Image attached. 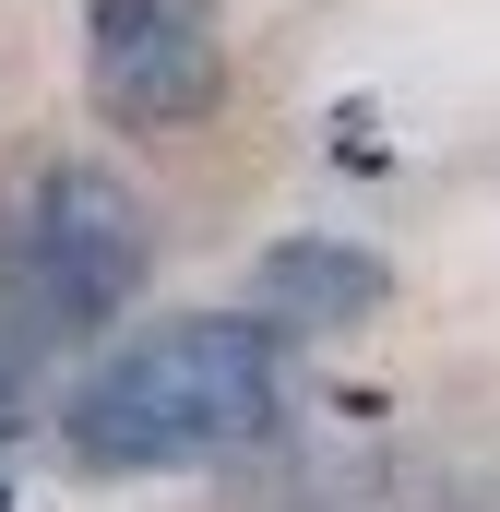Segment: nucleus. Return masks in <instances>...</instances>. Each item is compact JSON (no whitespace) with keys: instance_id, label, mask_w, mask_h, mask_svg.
Returning a JSON list of instances; mask_svg holds the SVG:
<instances>
[{"instance_id":"1","label":"nucleus","mask_w":500,"mask_h":512,"mask_svg":"<svg viewBox=\"0 0 500 512\" xmlns=\"http://www.w3.org/2000/svg\"><path fill=\"white\" fill-rule=\"evenodd\" d=\"M286 346L262 310H167L96 346L60 393V453L84 477H203L286 441Z\"/></svg>"},{"instance_id":"2","label":"nucleus","mask_w":500,"mask_h":512,"mask_svg":"<svg viewBox=\"0 0 500 512\" xmlns=\"http://www.w3.org/2000/svg\"><path fill=\"white\" fill-rule=\"evenodd\" d=\"M155 286V203L108 155H36L0 191V334L24 358L108 346Z\"/></svg>"},{"instance_id":"3","label":"nucleus","mask_w":500,"mask_h":512,"mask_svg":"<svg viewBox=\"0 0 500 512\" xmlns=\"http://www.w3.org/2000/svg\"><path fill=\"white\" fill-rule=\"evenodd\" d=\"M239 84L227 0H84V108L120 143L203 131Z\"/></svg>"},{"instance_id":"4","label":"nucleus","mask_w":500,"mask_h":512,"mask_svg":"<svg viewBox=\"0 0 500 512\" xmlns=\"http://www.w3.org/2000/svg\"><path fill=\"white\" fill-rule=\"evenodd\" d=\"M250 310L274 334H358V322L393 310V262L370 239H334V227H286L250 262Z\"/></svg>"},{"instance_id":"5","label":"nucleus","mask_w":500,"mask_h":512,"mask_svg":"<svg viewBox=\"0 0 500 512\" xmlns=\"http://www.w3.org/2000/svg\"><path fill=\"white\" fill-rule=\"evenodd\" d=\"M24 429H36V358L0 334V441H24Z\"/></svg>"},{"instance_id":"6","label":"nucleus","mask_w":500,"mask_h":512,"mask_svg":"<svg viewBox=\"0 0 500 512\" xmlns=\"http://www.w3.org/2000/svg\"><path fill=\"white\" fill-rule=\"evenodd\" d=\"M0 512H12V489H0Z\"/></svg>"}]
</instances>
